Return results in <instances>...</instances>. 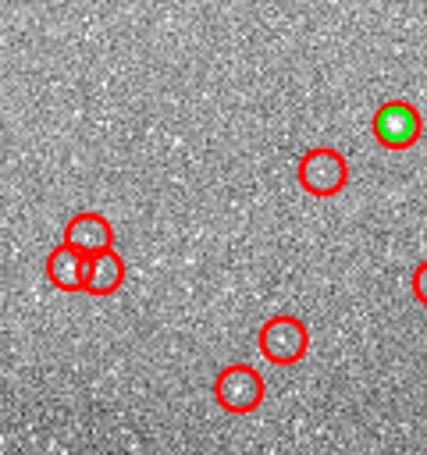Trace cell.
I'll list each match as a JSON object with an SVG mask.
<instances>
[{"instance_id":"1","label":"cell","mask_w":427,"mask_h":455,"mask_svg":"<svg viewBox=\"0 0 427 455\" xmlns=\"http://www.w3.org/2000/svg\"><path fill=\"white\" fill-rule=\"evenodd\" d=\"M295 178H299V188L306 196H317V199H327V196H338L345 185H349V164L338 149L331 146H313L299 156L295 164Z\"/></svg>"},{"instance_id":"2","label":"cell","mask_w":427,"mask_h":455,"mask_svg":"<svg viewBox=\"0 0 427 455\" xmlns=\"http://www.w3.org/2000/svg\"><path fill=\"white\" fill-rule=\"evenodd\" d=\"M267 395V384L256 366L249 363H228L214 380V402L231 416H249L260 409Z\"/></svg>"},{"instance_id":"3","label":"cell","mask_w":427,"mask_h":455,"mask_svg":"<svg viewBox=\"0 0 427 455\" xmlns=\"http://www.w3.org/2000/svg\"><path fill=\"white\" fill-rule=\"evenodd\" d=\"M260 352L274 366H295L310 352V331L299 316L278 313L260 327Z\"/></svg>"},{"instance_id":"4","label":"cell","mask_w":427,"mask_h":455,"mask_svg":"<svg viewBox=\"0 0 427 455\" xmlns=\"http://www.w3.org/2000/svg\"><path fill=\"white\" fill-rule=\"evenodd\" d=\"M423 132V117L409 100H388L374 110V139L384 149H409Z\"/></svg>"},{"instance_id":"5","label":"cell","mask_w":427,"mask_h":455,"mask_svg":"<svg viewBox=\"0 0 427 455\" xmlns=\"http://www.w3.org/2000/svg\"><path fill=\"white\" fill-rule=\"evenodd\" d=\"M125 284V259L117 256V249H100V252H85L82 259V291L89 295H114Z\"/></svg>"},{"instance_id":"6","label":"cell","mask_w":427,"mask_h":455,"mask_svg":"<svg viewBox=\"0 0 427 455\" xmlns=\"http://www.w3.org/2000/svg\"><path fill=\"white\" fill-rule=\"evenodd\" d=\"M64 242L75 245L78 252H100V249H110L114 245V228L103 213L96 210H82L75 217H68L64 224Z\"/></svg>"},{"instance_id":"7","label":"cell","mask_w":427,"mask_h":455,"mask_svg":"<svg viewBox=\"0 0 427 455\" xmlns=\"http://www.w3.org/2000/svg\"><path fill=\"white\" fill-rule=\"evenodd\" d=\"M82 259L85 252H78L75 245L60 238L46 256V281L57 291H82Z\"/></svg>"},{"instance_id":"8","label":"cell","mask_w":427,"mask_h":455,"mask_svg":"<svg viewBox=\"0 0 427 455\" xmlns=\"http://www.w3.org/2000/svg\"><path fill=\"white\" fill-rule=\"evenodd\" d=\"M409 288H413V295H416V302H420V306H427V259H420V263L413 267V277H409Z\"/></svg>"}]
</instances>
